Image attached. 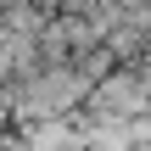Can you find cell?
Listing matches in <instances>:
<instances>
[{"instance_id": "cell-1", "label": "cell", "mask_w": 151, "mask_h": 151, "mask_svg": "<svg viewBox=\"0 0 151 151\" xmlns=\"http://www.w3.org/2000/svg\"><path fill=\"white\" fill-rule=\"evenodd\" d=\"M84 84H90V78H78V73H45V78H34V84L22 90V112L50 118V112H62L67 101H78Z\"/></svg>"}, {"instance_id": "cell-2", "label": "cell", "mask_w": 151, "mask_h": 151, "mask_svg": "<svg viewBox=\"0 0 151 151\" xmlns=\"http://www.w3.org/2000/svg\"><path fill=\"white\" fill-rule=\"evenodd\" d=\"M140 101H146V95H140V84H134V78H123V73H118L112 84H101V90H95V106H101V112H134Z\"/></svg>"}]
</instances>
